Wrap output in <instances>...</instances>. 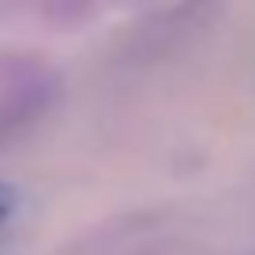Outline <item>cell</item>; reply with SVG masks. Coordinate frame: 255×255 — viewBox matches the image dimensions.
<instances>
[{
	"mask_svg": "<svg viewBox=\"0 0 255 255\" xmlns=\"http://www.w3.org/2000/svg\"><path fill=\"white\" fill-rule=\"evenodd\" d=\"M8 214H11V195H8L4 188H0V222H4Z\"/></svg>",
	"mask_w": 255,
	"mask_h": 255,
	"instance_id": "obj_1",
	"label": "cell"
}]
</instances>
